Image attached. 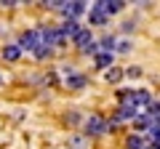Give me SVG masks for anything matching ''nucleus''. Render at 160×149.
Segmentation results:
<instances>
[{"label": "nucleus", "instance_id": "f8f14e48", "mask_svg": "<svg viewBox=\"0 0 160 149\" xmlns=\"http://www.w3.org/2000/svg\"><path fill=\"white\" fill-rule=\"evenodd\" d=\"M19 56H22V48L19 46H6L3 48V59H6V61H16Z\"/></svg>", "mask_w": 160, "mask_h": 149}, {"label": "nucleus", "instance_id": "39448f33", "mask_svg": "<svg viewBox=\"0 0 160 149\" xmlns=\"http://www.w3.org/2000/svg\"><path fill=\"white\" fill-rule=\"evenodd\" d=\"M72 43H75V46H78L83 53H88V51H91V46H93V37H91V32H88V29L80 27V29H78V35L72 37Z\"/></svg>", "mask_w": 160, "mask_h": 149}, {"label": "nucleus", "instance_id": "2eb2a0df", "mask_svg": "<svg viewBox=\"0 0 160 149\" xmlns=\"http://www.w3.org/2000/svg\"><path fill=\"white\" fill-rule=\"evenodd\" d=\"M53 53V48H48V46H43V48H38V51H35V59H48Z\"/></svg>", "mask_w": 160, "mask_h": 149}, {"label": "nucleus", "instance_id": "a211bd4d", "mask_svg": "<svg viewBox=\"0 0 160 149\" xmlns=\"http://www.w3.org/2000/svg\"><path fill=\"white\" fill-rule=\"evenodd\" d=\"M123 32H133V22H126V24H123Z\"/></svg>", "mask_w": 160, "mask_h": 149}, {"label": "nucleus", "instance_id": "6e6552de", "mask_svg": "<svg viewBox=\"0 0 160 149\" xmlns=\"http://www.w3.org/2000/svg\"><path fill=\"white\" fill-rule=\"evenodd\" d=\"M147 147H149V141L144 136H139V133H133V136L126 138V149H147Z\"/></svg>", "mask_w": 160, "mask_h": 149}, {"label": "nucleus", "instance_id": "7ed1b4c3", "mask_svg": "<svg viewBox=\"0 0 160 149\" xmlns=\"http://www.w3.org/2000/svg\"><path fill=\"white\" fill-rule=\"evenodd\" d=\"M109 131V120H104L102 115H93L86 120V136H102Z\"/></svg>", "mask_w": 160, "mask_h": 149}, {"label": "nucleus", "instance_id": "9b49d317", "mask_svg": "<svg viewBox=\"0 0 160 149\" xmlns=\"http://www.w3.org/2000/svg\"><path fill=\"white\" fill-rule=\"evenodd\" d=\"M78 22H72V19H67V22L62 24V27H59V32L64 35V37H75V35H78Z\"/></svg>", "mask_w": 160, "mask_h": 149}, {"label": "nucleus", "instance_id": "f257e3e1", "mask_svg": "<svg viewBox=\"0 0 160 149\" xmlns=\"http://www.w3.org/2000/svg\"><path fill=\"white\" fill-rule=\"evenodd\" d=\"M118 104L139 109V112H147V107L152 104V96L144 88H123V91H118Z\"/></svg>", "mask_w": 160, "mask_h": 149}, {"label": "nucleus", "instance_id": "9d476101", "mask_svg": "<svg viewBox=\"0 0 160 149\" xmlns=\"http://www.w3.org/2000/svg\"><path fill=\"white\" fill-rule=\"evenodd\" d=\"M88 22H91V24H107L109 16H107V13H102L96 6H91V11H88Z\"/></svg>", "mask_w": 160, "mask_h": 149}, {"label": "nucleus", "instance_id": "0eeeda50", "mask_svg": "<svg viewBox=\"0 0 160 149\" xmlns=\"http://www.w3.org/2000/svg\"><path fill=\"white\" fill-rule=\"evenodd\" d=\"M62 13H64L67 19H72V22H75V16H80V13H86V3H80V0H75V3H64Z\"/></svg>", "mask_w": 160, "mask_h": 149}, {"label": "nucleus", "instance_id": "4468645a", "mask_svg": "<svg viewBox=\"0 0 160 149\" xmlns=\"http://www.w3.org/2000/svg\"><path fill=\"white\" fill-rule=\"evenodd\" d=\"M123 74H126V72H120V69H107V74H104V80H107V83H118L120 80V77H123Z\"/></svg>", "mask_w": 160, "mask_h": 149}, {"label": "nucleus", "instance_id": "f03ea898", "mask_svg": "<svg viewBox=\"0 0 160 149\" xmlns=\"http://www.w3.org/2000/svg\"><path fill=\"white\" fill-rule=\"evenodd\" d=\"M16 46L22 48V51H29V53H35L38 48H43L46 46V40H43V27L29 29V32H22V37H19Z\"/></svg>", "mask_w": 160, "mask_h": 149}, {"label": "nucleus", "instance_id": "423d86ee", "mask_svg": "<svg viewBox=\"0 0 160 149\" xmlns=\"http://www.w3.org/2000/svg\"><path fill=\"white\" fill-rule=\"evenodd\" d=\"M93 6H96L102 13L112 16V13H120V11H123V6H126V3H123V0H99V3H93Z\"/></svg>", "mask_w": 160, "mask_h": 149}, {"label": "nucleus", "instance_id": "1a4fd4ad", "mask_svg": "<svg viewBox=\"0 0 160 149\" xmlns=\"http://www.w3.org/2000/svg\"><path fill=\"white\" fill-rule=\"evenodd\" d=\"M118 46V40H115V35H104L102 40L96 43V48H99V53H112V48Z\"/></svg>", "mask_w": 160, "mask_h": 149}, {"label": "nucleus", "instance_id": "6ab92c4d", "mask_svg": "<svg viewBox=\"0 0 160 149\" xmlns=\"http://www.w3.org/2000/svg\"><path fill=\"white\" fill-rule=\"evenodd\" d=\"M147 149H160V144H149V147Z\"/></svg>", "mask_w": 160, "mask_h": 149}, {"label": "nucleus", "instance_id": "20e7f679", "mask_svg": "<svg viewBox=\"0 0 160 149\" xmlns=\"http://www.w3.org/2000/svg\"><path fill=\"white\" fill-rule=\"evenodd\" d=\"M62 77H64V83H67L69 88H86V74H80V72H75L72 67H62Z\"/></svg>", "mask_w": 160, "mask_h": 149}, {"label": "nucleus", "instance_id": "f3484780", "mask_svg": "<svg viewBox=\"0 0 160 149\" xmlns=\"http://www.w3.org/2000/svg\"><path fill=\"white\" fill-rule=\"evenodd\" d=\"M126 74H128V77H139V74H142V69H139V67H128Z\"/></svg>", "mask_w": 160, "mask_h": 149}, {"label": "nucleus", "instance_id": "ddd939ff", "mask_svg": "<svg viewBox=\"0 0 160 149\" xmlns=\"http://www.w3.org/2000/svg\"><path fill=\"white\" fill-rule=\"evenodd\" d=\"M96 67L99 69H107V67H112V53H96Z\"/></svg>", "mask_w": 160, "mask_h": 149}, {"label": "nucleus", "instance_id": "dca6fc26", "mask_svg": "<svg viewBox=\"0 0 160 149\" xmlns=\"http://www.w3.org/2000/svg\"><path fill=\"white\" fill-rule=\"evenodd\" d=\"M118 51L120 53H128V51H131V43H128V40H120L118 43Z\"/></svg>", "mask_w": 160, "mask_h": 149}]
</instances>
